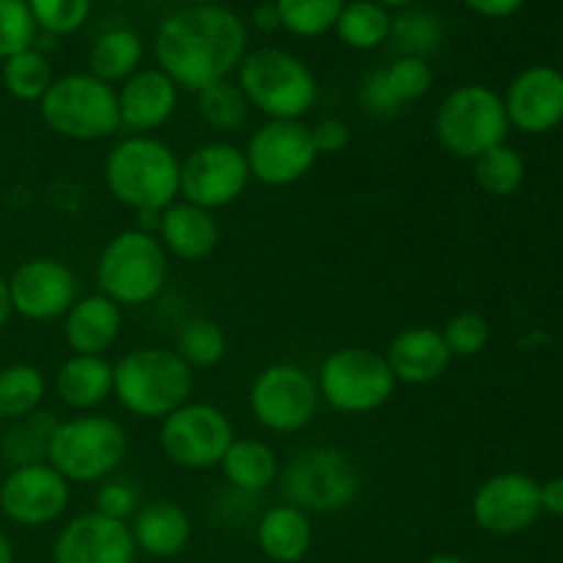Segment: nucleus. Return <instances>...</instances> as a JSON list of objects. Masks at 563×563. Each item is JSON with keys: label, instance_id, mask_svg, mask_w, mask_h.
<instances>
[{"label": "nucleus", "instance_id": "1", "mask_svg": "<svg viewBox=\"0 0 563 563\" xmlns=\"http://www.w3.org/2000/svg\"><path fill=\"white\" fill-rule=\"evenodd\" d=\"M247 27L223 5H187L159 25L154 53L159 69L185 91H203L242 64Z\"/></svg>", "mask_w": 563, "mask_h": 563}, {"label": "nucleus", "instance_id": "2", "mask_svg": "<svg viewBox=\"0 0 563 563\" xmlns=\"http://www.w3.org/2000/svg\"><path fill=\"white\" fill-rule=\"evenodd\" d=\"M181 163L168 143L132 135L115 143L104 159V185L115 201L137 212H163L179 196Z\"/></svg>", "mask_w": 563, "mask_h": 563}, {"label": "nucleus", "instance_id": "3", "mask_svg": "<svg viewBox=\"0 0 563 563\" xmlns=\"http://www.w3.org/2000/svg\"><path fill=\"white\" fill-rule=\"evenodd\" d=\"M113 394L137 418H165L187 405L192 394V368L176 350L143 346L113 366Z\"/></svg>", "mask_w": 563, "mask_h": 563}, {"label": "nucleus", "instance_id": "4", "mask_svg": "<svg viewBox=\"0 0 563 563\" xmlns=\"http://www.w3.org/2000/svg\"><path fill=\"white\" fill-rule=\"evenodd\" d=\"M168 280V253L152 231H121L104 245L97 284L115 306H146Z\"/></svg>", "mask_w": 563, "mask_h": 563}, {"label": "nucleus", "instance_id": "5", "mask_svg": "<svg viewBox=\"0 0 563 563\" xmlns=\"http://www.w3.org/2000/svg\"><path fill=\"white\" fill-rule=\"evenodd\" d=\"M240 88L253 108L278 121H300L317 102L311 69L280 47L247 53L240 64Z\"/></svg>", "mask_w": 563, "mask_h": 563}, {"label": "nucleus", "instance_id": "6", "mask_svg": "<svg viewBox=\"0 0 563 563\" xmlns=\"http://www.w3.org/2000/svg\"><path fill=\"white\" fill-rule=\"evenodd\" d=\"M42 119L69 141H102L121 126L119 93L93 75H64L42 97Z\"/></svg>", "mask_w": 563, "mask_h": 563}, {"label": "nucleus", "instance_id": "7", "mask_svg": "<svg viewBox=\"0 0 563 563\" xmlns=\"http://www.w3.org/2000/svg\"><path fill=\"white\" fill-rule=\"evenodd\" d=\"M434 135L454 157H482L509 135L504 99L478 82L454 88L434 113Z\"/></svg>", "mask_w": 563, "mask_h": 563}, {"label": "nucleus", "instance_id": "8", "mask_svg": "<svg viewBox=\"0 0 563 563\" xmlns=\"http://www.w3.org/2000/svg\"><path fill=\"white\" fill-rule=\"evenodd\" d=\"M280 495L300 511H341L361 493V476L350 456L339 449H306L278 473Z\"/></svg>", "mask_w": 563, "mask_h": 563}, {"label": "nucleus", "instance_id": "9", "mask_svg": "<svg viewBox=\"0 0 563 563\" xmlns=\"http://www.w3.org/2000/svg\"><path fill=\"white\" fill-rule=\"evenodd\" d=\"M126 449L130 440L119 421L104 416H82L55 429L47 462L66 482L91 484L110 476L124 462Z\"/></svg>", "mask_w": 563, "mask_h": 563}, {"label": "nucleus", "instance_id": "10", "mask_svg": "<svg viewBox=\"0 0 563 563\" xmlns=\"http://www.w3.org/2000/svg\"><path fill=\"white\" fill-rule=\"evenodd\" d=\"M319 396L346 416L374 412L394 396L396 377L385 355L363 346L335 350L319 372Z\"/></svg>", "mask_w": 563, "mask_h": 563}, {"label": "nucleus", "instance_id": "11", "mask_svg": "<svg viewBox=\"0 0 563 563\" xmlns=\"http://www.w3.org/2000/svg\"><path fill=\"white\" fill-rule=\"evenodd\" d=\"M231 443H234V429L229 416L203 401L176 407L159 427L163 454L187 471H207L220 465Z\"/></svg>", "mask_w": 563, "mask_h": 563}, {"label": "nucleus", "instance_id": "12", "mask_svg": "<svg viewBox=\"0 0 563 563\" xmlns=\"http://www.w3.org/2000/svg\"><path fill=\"white\" fill-rule=\"evenodd\" d=\"M251 410L269 432H300L319 410V385L295 363H273L253 379Z\"/></svg>", "mask_w": 563, "mask_h": 563}, {"label": "nucleus", "instance_id": "13", "mask_svg": "<svg viewBox=\"0 0 563 563\" xmlns=\"http://www.w3.org/2000/svg\"><path fill=\"white\" fill-rule=\"evenodd\" d=\"M311 126L302 121L269 119L251 135L245 148L247 168L262 185L286 187L300 181L317 163Z\"/></svg>", "mask_w": 563, "mask_h": 563}, {"label": "nucleus", "instance_id": "14", "mask_svg": "<svg viewBox=\"0 0 563 563\" xmlns=\"http://www.w3.org/2000/svg\"><path fill=\"white\" fill-rule=\"evenodd\" d=\"M251 179L245 152L231 143H203L179 168V192L201 209L229 207L242 196Z\"/></svg>", "mask_w": 563, "mask_h": 563}, {"label": "nucleus", "instance_id": "15", "mask_svg": "<svg viewBox=\"0 0 563 563\" xmlns=\"http://www.w3.org/2000/svg\"><path fill=\"white\" fill-rule=\"evenodd\" d=\"M471 511L476 526L495 537H515L528 531L542 515L539 482L526 473L489 476L473 495Z\"/></svg>", "mask_w": 563, "mask_h": 563}, {"label": "nucleus", "instance_id": "16", "mask_svg": "<svg viewBox=\"0 0 563 563\" xmlns=\"http://www.w3.org/2000/svg\"><path fill=\"white\" fill-rule=\"evenodd\" d=\"M66 506H69V482L49 462L14 467L0 487V509L16 526H49L64 515Z\"/></svg>", "mask_w": 563, "mask_h": 563}, {"label": "nucleus", "instance_id": "17", "mask_svg": "<svg viewBox=\"0 0 563 563\" xmlns=\"http://www.w3.org/2000/svg\"><path fill=\"white\" fill-rule=\"evenodd\" d=\"M11 311L33 322H49L69 313L77 302V278L58 258H31L9 278Z\"/></svg>", "mask_w": 563, "mask_h": 563}, {"label": "nucleus", "instance_id": "18", "mask_svg": "<svg viewBox=\"0 0 563 563\" xmlns=\"http://www.w3.org/2000/svg\"><path fill=\"white\" fill-rule=\"evenodd\" d=\"M135 553L130 526L99 511L69 520L53 542V563H135Z\"/></svg>", "mask_w": 563, "mask_h": 563}, {"label": "nucleus", "instance_id": "19", "mask_svg": "<svg viewBox=\"0 0 563 563\" xmlns=\"http://www.w3.org/2000/svg\"><path fill=\"white\" fill-rule=\"evenodd\" d=\"M509 126L526 135H544L563 121V71L531 66L511 80L504 97Z\"/></svg>", "mask_w": 563, "mask_h": 563}, {"label": "nucleus", "instance_id": "20", "mask_svg": "<svg viewBox=\"0 0 563 563\" xmlns=\"http://www.w3.org/2000/svg\"><path fill=\"white\" fill-rule=\"evenodd\" d=\"M434 82V69L427 58L401 55L390 66L374 69L361 86V102L374 115H394L407 102L427 97Z\"/></svg>", "mask_w": 563, "mask_h": 563}, {"label": "nucleus", "instance_id": "21", "mask_svg": "<svg viewBox=\"0 0 563 563\" xmlns=\"http://www.w3.org/2000/svg\"><path fill=\"white\" fill-rule=\"evenodd\" d=\"M179 88L174 86L163 69H141L126 77L119 91V115L121 126L135 135L157 130L174 115Z\"/></svg>", "mask_w": 563, "mask_h": 563}, {"label": "nucleus", "instance_id": "22", "mask_svg": "<svg viewBox=\"0 0 563 563\" xmlns=\"http://www.w3.org/2000/svg\"><path fill=\"white\" fill-rule=\"evenodd\" d=\"M396 379L407 385H429L451 366V352L443 335L432 328H407L390 341L385 355Z\"/></svg>", "mask_w": 563, "mask_h": 563}, {"label": "nucleus", "instance_id": "23", "mask_svg": "<svg viewBox=\"0 0 563 563\" xmlns=\"http://www.w3.org/2000/svg\"><path fill=\"white\" fill-rule=\"evenodd\" d=\"M121 330V306L110 297L91 295L69 308L64 339L75 355H104L115 344Z\"/></svg>", "mask_w": 563, "mask_h": 563}, {"label": "nucleus", "instance_id": "24", "mask_svg": "<svg viewBox=\"0 0 563 563\" xmlns=\"http://www.w3.org/2000/svg\"><path fill=\"white\" fill-rule=\"evenodd\" d=\"M159 242L185 262H201L218 245V223L209 209L196 203H170L159 212Z\"/></svg>", "mask_w": 563, "mask_h": 563}, {"label": "nucleus", "instance_id": "25", "mask_svg": "<svg viewBox=\"0 0 563 563\" xmlns=\"http://www.w3.org/2000/svg\"><path fill=\"white\" fill-rule=\"evenodd\" d=\"M130 531L132 539H135V548L154 555V559L179 555L190 544L192 537L187 511L179 504H170V500H159V504H152L137 511Z\"/></svg>", "mask_w": 563, "mask_h": 563}, {"label": "nucleus", "instance_id": "26", "mask_svg": "<svg viewBox=\"0 0 563 563\" xmlns=\"http://www.w3.org/2000/svg\"><path fill=\"white\" fill-rule=\"evenodd\" d=\"M262 553L275 563H300L311 550V520L297 506H269L256 528Z\"/></svg>", "mask_w": 563, "mask_h": 563}, {"label": "nucleus", "instance_id": "27", "mask_svg": "<svg viewBox=\"0 0 563 563\" xmlns=\"http://www.w3.org/2000/svg\"><path fill=\"white\" fill-rule=\"evenodd\" d=\"M60 401L71 410H91L113 394V363L104 355H71L55 377Z\"/></svg>", "mask_w": 563, "mask_h": 563}, {"label": "nucleus", "instance_id": "28", "mask_svg": "<svg viewBox=\"0 0 563 563\" xmlns=\"http://www.w3.org/2000/svg\"><path fill=\"white\" fill-rule=\"evenodd\" d=\"M220 467H223L225 482H229L236 493L245 495H258L264 493V489H269L278 482L280 473L275 451L269 449L267 443L253 438H234V443L225 451Z\"/></svg>", "mask_w": 563, "mask_h": 563}, {"label": "nucleus", "instance_id": "29", "mask_svg": "<svg viewBox=\"0 0 563 563\" xmlns=\"http://www.w3.org/2000/svg\"><path fill=\"white\" fill-rule=\"evenodd\" d=\"M58 427V416L49 410H33L31 416L16 418L0 438V456L11 467L42 465L49 460V445Z\"/></svg>", "mask_w": 563, "mask_h": 563}, {"label": "nucleus", "instance_id": "30", "mask_svg": "<svg viewBox=\"0 0 563 563\" xmlns=\"http://www.w3.org/2000/svg\"><path fill=\"white\" fill-rule=\"evenodd\" d=\"M143 58V42L135 31L113 27L104 31L88 49V75L102 82H124L137 71Z\"/></svg>", "mask_w": 563, "mask_h": 563}, {"label": "nucleus", "instance_id": "31", "mask_svg": "<svg viewBox=\"0 0 563 563\" xmlns=\"http://www.w3.org/2000/svg\"><path fill=\"white\" fill-rule=\"evenodd\" d=\"M390 14L385 5L374 0H355L346 3L335 20V33L352 49H374L390 36Z\"/></svg>", "mask_w": 563, "mask_h": 563}, {"label": "nucleus", "instance_id": "32", "mask_svg": "<svg viewBox=\"0 0 563 563\" xmlns=\"http://www.w3.org/2000/svg\"><path fill=\"white\" fill-rule=\"evenodd\" d=\"M44 390H47V383L36 366L31 363L5 366L0 372V418L16 421V418L31 416L42 405Z\"/></svg>", "mask_w": 563, "mask_h": 563}, {"label": "nucleus", "instance_id": "33", "mask_svg": "<svg viewBox=\"0 0 563 563\" xmlns=\"http://www.w3.org/2000/svg\"><path fill=\"white\" fill-rule=\"evenodd\" d=\"M0 82H3L11 97L22 99V102H42L47 88L53 86V66L33 47L22 49V53L5 58Z\"/></svg>", "mask_w": 563, "mask_h": 563}, {"label": "nucleus", "instance_id": "34", "mask_svg": "<svg viewBox=\"0 0 563 563\" xmlns=\"http://www.w3.org/2000/svg\"><path fill=\"white\" fill-rule=\"evenodd\" d=\"M473 174H476L478 187L484 192L506 198L520 190L522 179H526V163L515 148L500 143V146L489 148L482 157L473 159Z\"/></svg>", "mask_w": 563, "mask_h": 563}, {"label": "nucleus", "instance_id": "35", "mask_svg": "<svg viewBox=\"0 0 563 563\" xmlns=\"http://www.w3.org/2000/svg\"><path fill=\"white\" fill-rule=\"evenodd\" d=\"M280 27L302 38L322 36L335 27V20L344 11L346 0H275Z\"/></svg>", "mask_w": 563, "mask_h": 563}, {"label": "nucleus", "instance_id": "36", "mask_svg": "<svg viewBox=\"0 0 563 563\" xmlns=\"http://www.w3.org/2000/svg\"><path fill=\"white\" fill-rule=\"evenodd\" d=\"M247 110H251V102L236 82L220 80L198 91V113L209 126L220 132L240 130L247 119Z\"/></svg>", "mask_w": 563, "mask_h": 563}, {"label": "nucleus", "instance_id": "37", "mask_svg": "<svg viewBox=\"0 0 563 563\" xmlns=\"http://www.w3.org/2000/svg\"><path fill=\"white\" fill-rule=\"evenodd\" d=\"M176 352L190 368L218 366L225 355V333L212 319H190V322L181 324Z\"/></svg>", "mask_w": 563, "mask_h": 563}, {"label": "nucleus", "instance_id": "38", "mask_svg": "<svg viewBox=\"0 0 563 563\" xmlns=\"http://www.w3.org/2000/svg\"><path fill=\"white\" fill-rule=\"evenodd\" d=\"M399 47L401 55H412V58H427L440 47L443 38V27H440L438 16L423 14V11H410L390 22V36Z\"/></svg>", "mask_w": 563, "mask_h": 563}, {"label": "nucleus", "instance_id": "39", "mask_svg": "<svg viewBox=\"0 0 563 563\" xmlns=\"http://www.w3.org/2000/svg\"><path fill=\"white\" fill-rule=\"evenodd\" d=\"M33 20L53 36H69L91 14V0H25Z\"/></svg>", "mask_w": 563, "mask_h": 563}, {"label": "nucleus", "instance_id": "40", "mask_svg": "<svg viewBox=\"0 0 563 563\" xmlns=\"http://www.w3.org/2000/svg\"><path fill=\"white\" fill-rule=\"evenodd\" d=\"M36 31L38 25L25 0H0V58L31 49Z\"/></svg>", "mask_w": 563, "mask_h": 563}, {"label": "nucleus", "instance_id": "41", "mask_svg": "<svg viewBox=\"0 0 563 563\" xmlns=\"http://www.w3.org/2000/svg\"><path fill=\"white\" fill-rule=\"evenodd\" d=\"M443 341L449 346L451 357H473L487 346L489 341V322L482 317V313H456L445 322L443 328Z\"/></svg>", "mask_w": 563, "mask_h": 563}, {"label": "nucleus", "instance_id": "42", "mask_svg": "<svg viewBox=\"0 0 563 563\" xmlns=\"http://www.w3.org/2000/svg\"><path fill=\"white\" fill-rule=\"evenodd\" d=\"M137 495L135 489L126 487L121 482H110L99 489L97 495V511L104 517H113V520H124L135 511Z\"/></svg>", "mask_w": 563, "mask_h": 563}, {"label": "nucleus", "instance_id": "43", "mask_svg": "<svg viewBox=\"0 0 563 563\" xmlns=\"http://www.w3.org/2000/svg\"><path fill=\"white\" fill-rule=\"evenodd\" d=\"M311 137L317 154H335L350 143V124L341 119H322L317 126H311Z\"/></svg>", "mask_w": 563, "mask_h": 563}, {"label": "nucleus", "instance_id": "44", "mask_svg": "<svg viewBox=\"0 0 563 563\" xmlns=\"http://www.w3.org/2000/svg\"><path fill=\"white\" fill-rule=\"evenodd\" d=\"M462 3L476 14L489 16V20H504V16L517 14L526 0H462Z\"/></svg>", "mask_w": 563, "mask_h": 563}, {"label": "nucleus", "instance_id": "45", "mask_svg": "<svg viewBox=\"0 0 563 563\" xmlns=\"http://www.w3.org/2000/svg\"><path fill=\"white\" fill-rule=\"evenodd\" d=\"M539 498H542V511L553 517H563V476L539 484Z\"/></svg>", "mask_w": 563, "mask_h": 563}, {"label": "nucleus", "instance_id": "46", "mask_svg": "<svg viewBox=\"0 0 563 563\" xmlns=\"http://www.w3.org/2000/svg\"><path fill=\"white\" fill-rule=\"evenodd\" d=\"M256 27H262V31H275V27H280V20H278V11H275V5H262V9L256 11Z\"/></svg>", "mask_w": 563, "mask_h": 563}, {"label": "nucleus", "instance_id": "47", "mask_svg": "<svg viewBox=\"0 0 563 563\" xmlns=\"http://www.w3.org/2000/svg\"><path fill=\"white\" fill-rule=\"evenodd\" d=\"M11 317V297H9V280L0 278V330L5 328Z\"/></svg>", "mask_w": 563, "mask_h": 563}, {"label": "nucleus", "instance_id": "48", "mask_svg": "<svg viewBox=\"0 0 563 563\" xmlns=\"http://www.w3.org/2000/svg\"><path fill=\"white\" fill-rule=\"evenodd\" d=\"M0 563H14V550H11V542L3 531H0Z\"/></svg>", "mask_w": 563, "mask_h": 563}, {"label": "nucleus", "instance_id": "49", "mask_svg": "<svg viewBox=\"0 0 563 563\" xmlns=\"http://www.w3.org/2000/svg\"><path fill=\"white\" fill-rule=\"evenodd\" d=\"M423 563H471V561L460 559V555H449V553H443V555H432V559H427Z\"/></svg>", "mask_w": 563, "mask_h": 563}, {"label": "nucleus", "instance_id": "50", "mask_svg": "<svg viewBox=\"0 0 563 563\" xmlns=\"http://www.w3.org/2000/svg\"><path fill=\"white\" fill-rule=\"evenodd\" d=\"M374 3H379V5H385V9H390V5H407V3H412V0H374Z\"/></svg>", "mask_w": 563, "mask_h": 563}, {"label": "nucleus", "instance_id": "51", "mask_svg": "<svg viewBox=\"0 0 563 563\" xmlns=\"http://www.w3.org/2000/svg\"><path fill=\"white\" fill-rule=\"evenodd\" d=\"M218 3V0H190V5H212Z\"/></svg>", "mask_w": 563, "mask_h": 563}, {"label": "nucleus", "instance_id": "52", "mask_svg": "<svg viewBox=\"0 0 563 563\" xmlns=\"http://www.w3.org/2000/svg\"><path fill=\"white\" fill-rule=\"evenodd\" d=\"M561 60H563V47H561Z\"/></svg>", "mask_w": 563, "mask_h": 563}]
</instances>
